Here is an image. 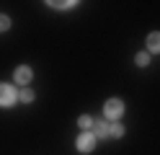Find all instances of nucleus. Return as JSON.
<instances>
[{
	"label": "nucleus",
	"instance_id": "5",
	"mask_svg": "<svg viewBox=\"0 0 160 155\" xmlns=\"http://www.w3.org/2000/svg\"><path fill=\"white\" fill-rule=\"evenodd\" d=\"M93 132H96V137H111V134H108V124L106 121H93Z\"/></svg>",
	"mask_w": 160,
	"mask_h": 155
},
{
	"label": "nucleus",
	"instance_id": "4",
	"mask_svg": "<svg viewBox=\"0 0 160 155\" xmlns=\"http://www.w3.org/2000/svg\"><path fill=\"white\" fill-rule=\"evenodd\" d=\"M28 80H31V70H28V67H18L16 70V83H18V85H26Z\"/></svg>",
	"mask_w": 160,
	"mask_h": 155
},
{
	"label": "nucleus",
	"instance_id": "2",
	"mask_svg": "<svg viewBox=\"0 0 160 155\" xmlns=\"http://www.w3.org/2000/svg\"><path fill=\"white\" fill-rule=\"evenodd\" d=\"M16 103V88L0 83V106H13Z\"/></svg>",
	"mask_w": 160,
	"mask_h": 155
},
{
	"label": "nucleus",
	"instance_id": "8",
	"mask_svg": "<svg viewBox=\"0 0 160 155\" xmlns=\"http://www.w3.org/2000/svg\"><path fill=\"white\" fill-rule=\"evenodd\" d=\"M147 62H150V54H147V52H139V54H137V65H139V67H145Z\"/></svg>",
	"mask_w": 160,
	"mask_h": 155
},
{
	"label": "nucleus",
	"instance_id": "3",
	"mask_svg": "<svg viewBox=\"0 0 160 155\" xmlns=\"http://www.w3.org/2000/svg\"><path fill=\"white\" fill-rule=\"evenodd\" d=\"M78 150L80 152H91L93 147H96V137H93V134H88V132H83V134H80V137H78Z\"/></svg>",
	"mask_w": 160,
	"mask_h": 155
},
{
	"label": "nucleus",
	"instance_id": "1",
	"mask_svg": "<svg viewBox=\"0 0 160 155\" xmlns=\"http://www.w3.org/2000/svg\"><path fill=\"white\" fill-rule=\"evenodd\" d=\"M103 111H106V116L108 119H119L124 114V103L119 101V98H108L106 101V106H103Z\"/></svg>",
	"mask_w": 160,
	"mask_h": 155
},
{
	"label": "nucleus",
	"instance_id": "7",
	"mask_svg": "<svg viewBox=\"0 0 160 155\" xmlns=\"http://www.w3.org/2000/svg\"><path fill=\"white\" fill-rule=\"evenodd\" d=\"M108 134H111V137H122L124 127H122V124H108Z\"/></svg>",
	"mask_w": 160,
	"mask_h": 155
},
{
	"label": "nucleus",
	"instance_id": "10",
	"mask_svg": "<svg viewBox=\"0 0 160 155\" xmlns=\"http://www.w3.org/2000/svg\"><path fill=\"white\" fill-rule=\"evenodd\" d=\"M78 124H80L83 129H88V127H93V119H91V116H80V119H78Z\"/></svg>",
	"mask_w": 160,
	"mask_h": 155
},
{
	"label": "nucleus",
	"instance_id": "6",
	"mask_svg": "<svg viewBox=\"0 0 160 155\" xmlns=\"http://www.w3.org/2000/svg\"><path fill=\"white\" fill-rule=\"evenodd\" d=\"M147 47H150V52H160V34L158 31L147 36Z\"/></svg>",
	"mask_w": 160,
	"mask_h": 155
},
{
	"label": "nucleus",
	"instance_id": "11",
	"mask_svg": "<svg viewBox=\"0 0 160 155\" xmlns=\"http://www.w3.org/2000/svg\"><path fill=\"white\" fill-rule=\"evenodd\" d=\"M8 26H11V18H8V16H0V31H8Z\"/></svg>",
	"mask_w": 160,
	"mask_h": 155
},
{
	"label": "nucleus",
	"instance_id": "9",
	"mask_svg": "<svg viewBox=\"0 0 160 155\" xmlns=\"http://www.w3.org/2000/svg\"><path fill=\"white\" fill-rule=\"evenodd\" d=\"M18 98H21V101H26V103H28V101H34V93L28 90V88H23L21 93H18Z\"/></svg>",
	"mask_w": 160,
	"mask_h": 155
},
{
	"label": "nucleus",
	"instance_id": "12",
	"mask_svg": "<svg viewBox=\"0 0 160 155\" xmlns=\"http://www.w3.org/2000/svg\"><path fill=\"white\" fill-rule=\"evenodd\" d=\"M47 5H52V8H70L75 3H72V0H67V3H54V0H52V3H47Z\"/></svg>",
	"mask_w": 160,
	"mask_h": 155
}]
</instances>
